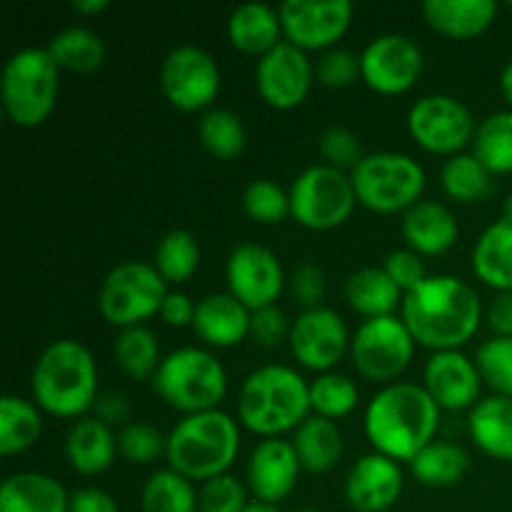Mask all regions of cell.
<instances>
[{"mask_svg":"<svg viewBox=\"0 0 512 512\" xmlns=\"http://www.w3.org/2000/svg\"><path fill=\"white\" fill-rule=\"evenodd\" d=\"M400 318L415 343L435 350H458L468 343L483 318V305L473 285L455 275H430L410 290L400 305Z\"/></svg>","mask_w":512,"mask_h":512,"instance_id":"6da1fadb","label":"cell"},{"mask_svg":"<svg viewBox=\"0 0 512 512\" xmlns=\"http://www.w3.org/2000/svg\"><path fill=\"white\" fill-rule=\"evenodd\" d=\"M440 408L423 385L390 383L373 395L365 410V435L375 453L390 460H410L435 440Z\"/></svg>","mask_w":512,"mask_h":512,"instance_id":"7a4b0ae2","label":"cell"},{"mask_svg":"<svg viewBox=\"0 0 512 512\" xmlns=\"http://www.w3.org/2000/svg\"><path fill=\"white\" fill-rule=\"evenodd\" d=\"M30 390L40 410L55 418H85L98 398V368L78 340H55L35 360Z\"/></svg>","mask_w":512,"mask_h":512,"instance_id":"3957f363","label":"cell"},{"mask_svg":"<svg viewBox=\"0 0 512 512\" xmlns=\"http://www.w3.org/2000/svg\"><path fill=\"white\" fill-rule=\"evenodd\" d=\"M310 385L288 365H263L245 378L238 395L240 423L263 438L298 430L310 418Z\"/></svg>","mask_w":512,"mask_h":512,"instance_id":"277c9868","label":"cell"},{"mask_svg":"<svg viewBox=\"0 0 512 512\" xmlns=\"http://www.w3.org/2000/svg\"><path fill=\"white\" fill-rule=\"evenodd\" d=\"M240 450L238 423L223 410L185 415L168 435V458L188 480H213L228 473Z\"/></svg>","mask_w":512,"mask_h":512,"instance_id":"5b68a950","label":"cell"},{"mask_svg":"<svg viewBox=\"0 0 512 512\" xmlns=\"http://www.w3.org/2000/svg\"><path fill=\"white\" fill-rule=\"evenodd\" d=\"M150 383L170 408L195 415L218 410L228 390V373L213 353L188 345L165 355Z\"/></svg>","mask_w":512,"mask_h":512,"instance_id":"8992f818","label":"cell"},{"mask_svg":"<svg viewBox=\"0 0 512 512\" xmlns=\"http://www.w3.org/2000/svg\"><path fill=\"white\" fill-rule=\"evenodd\" d=\"M60 68L48 48H20L5 60L0 95L5 113L20 128H35L58 103Z\"/></svg>","mask_w":512,"mask_h":512,"instance_id":"52a82bcc","label":"cell"},{"mask_svg":"<svg viewBox=\"0 0 512 512\" xmlns=\"http://www.w3.org/2000/svg\"><path fill=\"white\" fill-rule=\"evenodd\" d=\"M355 195L375 213H398L413 208L425 190V170L415 158L395 150L365 153L350 170Z\"/></svg>","mask_w":512,"mask_h":512,"instance_id":"ba28073f","label":"cell"},{"mask_svg":"<svg viewBox=\"0 0 512 512\" xmlns=\"http://www.w3.org/2000/svg\"><path fill=\"white\" fill-rule=\"evenodd\" d=\"M355 203L353 178L328 163L310 165L290 185V215L310 230L338 228L353 215Z\"/></svg>","mask_w":512,"mask_h":512,"instance_id":"9c48e42d","label":"cell"},{"mask_svg":"<svg viewBox=\"0 0 512 512\" xmlns=\"http://www.w3.org/2000/svg\"><path fill=\"white\" fill-rule=\"evenodd\" d=\"M168 283L155 265L125 260L105 275L98 293V308L110 325L133 328L160 313Z\"/></svg>","mask_w":512,"mask_h":512,"instance_id":"30bf717a","label":"cell"},{"mask_svg":"<svg viewBox=\"0 0 512 512\" xmlns=\"http://www.w3.org/2000/svg\"><path fill=\"white\" fill-rule=\"evenodd\" d=\"M415 353V338L398 315L363 320L350 340V358L363 378L388 383L405 373Z\"/></svg>","mask_w":512,"mask_h":512,"instance_id":"8fae6325","label":"cell"},{"mask_svg":"<svg viewBox=\"0 0 512 512\" xmlns=\"http://www.w3.org/2000/svg\"><path fill=\"white\" fill-rule=\"evenodd\" d=\"M473 113L463 100L445 93H430L415 100L408 110V130L420 148L430 153L458 155L475 135Z\"/></svg>","mask_w":512,"mask_h":512,"instance_id":"7c38bea8","label":"cell"},{"mask_svg":"<svg viewBox=\"0 0 512 512\" xmlns=\"http://www.w3.org/2000/svg\"><path fill=\"white\" fill-rule=\"evenodd\" d=\"M160 88L175 108L195 113L218 98L220 68L200 45H178L160 65Z\"/></svg>","mask_w":512,"mask_h":512,"instance_id":"4fadbf2b","label":"cell"},{"mask_svg":"<svg viewBox=\"0 0 512 512\" xmlns=\"http://www.w3.org/2000/svg\"><path fill=\"white\" fill-rule=\"evenodd\" d=\"M278 13L288 43L300 50H330L353 23L355 8L350 0H285Z\"/></svg>","mask_w":512,"mask_h":512,"instance_id":"5bb4252c","label":"cell"},{"mask_svg":"<svg viewBox=\"0 0 512 512\" xmlns=\"http://www.w3.org/2000/svg\"><path fill=\"white\" fill-rule=\"evenodd\" d=\"M348 325L343 323L333 308H310L298 313L290 325V350L295 360L308 370H318L320 375L330 373L350 350Z\"/></svg>","mask_w":512,"mask_h":512,"instance_id":"9a60e30c","label":"cell"},{"mask_svg":"<svg viewBox=\"0 0 512 512\" xmlns=\"http://www.w3.org/2000/svg\"><path fill=\"white\" fill-rule=\"evenodd\" d=\"M363 80L383 95L405 93L423 73V53L418 43L403 33H383L360 53Z\"/></svg>","mask_w":512,"mask_h":512,"instance_id":"2e32d148","label":"cell"},{"mask_svg":"<svg viewBox=\"0 0 512 512\" xmlns=\"http://www.w3.org/2000/svg\"><path fill=\"white\" fill-rule=\"evenodd\" d=\"M228 288L248 310L275 305L285 285L283 265L278 255L260 243H240L225 265Z\"/></svg>","mask_w":512,"mask_h":512,"instance_id":"e0dca14e","label":"cell"},{"mask_svg":"<svg viewBox=\"0 0 512 512\" xmlns=\"http://www.w3.org/2000/svg\"><path fill=\"white\" fill-rule=\"evenodd\" d=\"M313 65L305 50L298 45L280 40L273 50L260 55L255 68V85L260 98L278 110L298 108L313 85Z\"/></svg>","mask_w":512,"mask_h":512,"instance_id":"ac0fdd59","label":"cell"},{"mask_svg":"<svg viewBox=\"0 0 512 512\" xmlns=\"http://www.w3.org/2000/svg\"><path fill=\"white\" fill-rule=\"evenodd\" d=\"M480 385L478 365L460 350H440L425 363L423 388L440 410H473L483 400Z\"/></svg>","mask_w":512,"mask_h":512,"instance_id":"d6986e66","label":"cell"},{"mask_svg":"<svg viewBox=\"0 0 512 512\" xmlns=\"http://www.w3.org/2000/svg\"><path fill=\"white\" fill-rule=\"evenodd\" d=\"M300 475V460L293 443L280 438H265L255 445L248 460L250 493L260 503L278 505L293 493Z\"/></svg>","mask_w":512,"mask_h":512,"instance_id":"ffe728a7","label":"cell"},{"mask_svg":"<svg viewBox=\"0 0 512 512\" xmlns=\"http://www.w3.org/2000/svg\"><path fill=\"white\" fill-rule=\"evenodd\" d=\"M403 493L400 463L380 453L360 458L345 478V498L358 512H385L398 503Z\"/></svg>","mask_w":512,"mask_h":512,"instance_id":"44dd1931","label":"cell"},{"mask_svg":"<svg viewBox=\"0 0 512 512\" xmlns=\"http://www.w3.org/2000/svg\"><path fill=\"white\" fill-rule=\"evenodd\" d=\"M458 233V218L438 200H418L403 215V238L418 255L448 253L458 240Z\"/></svg>","mask_w":512,"mask_h":512,"instance_id":"7402d4cb","label":"cell"},{"mask_svg":"<svg viewBox=\"0 0 512 512\" xmlns=\"http://www.w3.org/2000/svg\"><path fill=\"white\" fill-rule=\"evenodd\" d=\"M250 313L233 293L205 295L195 310L193 330L215 348H233L250 335Z\"/></svg>","mask_w":512,"mask_h":512,"instance_id":"603a6c76","label":"cell"},{"mask_svg":"<svg viewBox=\"0 0 512 512\" xmlns=\"http://www.w3.org/2000/svg\"><path fill=\"white\" fill-rule=\"evenodd\" d=\"M68 490L53 475L15 473L0 488V512H68Z\"/></svg>","mask_w":512,"mask_h":512,"instance_id":"cb8c5ba5","label":"cell"},{"mask_svg":"<svg viewBox=\"0 0 512 512\" xmlns=\"http://www.w3.org/2000/svg\"><path fill=\"white\" fill-rule=\"evenodd\" d=\"M118 453V438L113 428L98 418H80L70 425L65 435V455L80 475H100L113 465Z\"/></svg>","mask_w":512,"mask_h":512,"instance_id":"d4e9b609","label":"cell"},{"mask_svg":"<svg viewBox=\"0 0 512 512\" xmlns=\"http://www.w3.org/2000/svg\"><path fill=\"white\" fill-rule=\"evenodd\" d=\"M473 270L498 293L512 290V210L483 230L473 248Z\"/></svg>","mask_w":512,"mask_h":512,"instance_id":"484cf974","label":"cell"},{"mask_svg":"<svg viewBox=\"0 0 512 512\" xmlns=\"http://www.w3.org/2000/svg\"><path fill=\"white\" fill-rule=\"evenodd\" d=\"M498 13L495 0H425L423 18L450 38H475L485 33Z\"/></svg>","mask_w":512,"mask_h":512,"instance_id":"4316f807","label":"cell"},{"mask_svg":"<svg viewBox=\"0 0 512 512\" xmlns=\"http://www.w3.org/2000/svg\"><path fill=\"white\" fill-rule=\"evenodd\" d=\"M468 430L485 455L512 463V398L490 395L480 400L470 410Z\"/></svg>","mask_w":512,"mask_h":512,"instance_id":"83f0119b","label":"cell"},{"mask_svg":"<svg viewBox=\"0 0 512 512\" xmlns=\"http://www.w3.org/2000/svg\"><path fill=\"white\" fill-rule=\"evenodd\" d=\"M280 13L268 3H243L228 18V38L233 48L250 55H265L280 43Z\"/></svg>","mask_w":512,"mask_h":512,"instance_id":"f1b7e54d","label":"cell"},{"mask_svg":"<svg viewBox=\"0 0 512 512\" xmlns=\"http://www.w3.org/2000/svg\"><path fill=\"white\" fill-rule=\"evenodd\" d=\"M293 448L298 453L300 468L313 475H323L340 463V455H343V433L335 425V420L310 415L295 430Z\"/></svg>","mask_w":512,"mask_h":512,"instance_id":"f546056e","label":"cell"},{"mask_svg":"<svg viewBox=\"0 0 512 512\" xmlns=\"http://www.w3.org/2000/svg\"><path fill=\"white\" fill-rule=\"evenodd\" d=\"M403 290L390 280L383 268H360L345 280V300L355 313L370 318L395 315V308L403 305Z\"/></svg>","mask_w":512,"mask_h":512,"instance_id":"4dcf8cb0","label":"cell"},{"mask_svg":"<svg viewBox=\"0 0 512 512\" xmlns=\"http://www.w3.org/2000/svg\"><path fill=\"white\" fill-rule=\"evenodd\" d=\"M470 468V455L463 445L450 443V440H433L425 445L413 460H410V473L418 483L428 488H450L465 478Z\"/></svg>","mask_w":512,"mask_h":512,"instance_id":"1f68e13d","label":"cell"},{"mask_svg":"<svg viewBox=\"0 0 512 512\" xmlns=\"http://www.w3.org/2000/svg\"><path fill=\"white\" fill-rule=\"evenodd\" d=\"M48 53L60 70L93 73L105 63V43L95 30L85 25H68L50 38Z\"/></svg>","mask_w":512,"mask_h":512,"instance_id":"d6a6232c","label":"cell"},{"mask_svg":"<svg viewBox=\"0 0 512 512\" xmlns=\"http://www.w3.org/2000/svg\"><path fill=\"white\" fill-rule=\"evenodd\" d=\"M40 433H43V418L38 405L18 395H5L0 400V453L5 458L33 448Z\"/></svg>","mask_w":512,"mask_h":512,"instance_id":"836d02e7","label":"cell"},{"mask_svg":"<svg viewBox=\"0 0 512 512\" xmlns=\"http://www.w3.org/2000/svg\"><path fill=\"white\" fill-rule=\"evenodd\" d=\"M115 360H118L120 370L128 375L130 380H153L158 373L160 363V348L158 338L150 328L145 325H133V328H123L115 338L113 345Z\"/></svg>","mask_w":512,"mask_h":512,"instance_id":"e575fe53","label":"cell"},{"mask_svg":"<svg viewBox=\"0 0 512 512\" xmlns=\"http://www.w3.org/2000/svg\"><path fill=\"white\" fill-rule=\"evenodd\" d=\"M473 155L493 175L512 173V110H498L480 120L473 135Z\"/></svg>","mask_w":512,"mask_h":512,"instance_id":"d590c367","label":"cell"},{"mask_svg":"<svg viewBox=\"0 0 512 512\" xmlns=\"http://www.w3.org/2000/svg\"><path fill=\"white\" fill-rule=\"evenodd\" d=\"M440 183L448 198L458 203H478L493 190V173L473 153L450 155L440 168Z\"/></svg>","mask_w":512,"mask_h":512,"instance_id":"8d00e7d4","label":"cell"},{"mask_svg":"<svg viewBox=\"0 0 512 512\" xmlns=\"http://www.w3.org/2000/svg\"><path fill=\"white\" fill-rule=\"evenodd\" d=\"M140 508L143 512H198V493L173 468L155 470L140 490Z\"/></svg>","mask_w":512,"mask_h":512,"instance_id":"74e56055","label":"cell"},{"mask_svg":"<svg viewBox=\"0 0 512 512\" xmlns=\"http://www.w3.org/2000/svg\"><path fill=\"white\" fill-rule=\"evenodd\" d=\"M198 135L203 148L220 160L238 158L248 143L243 118L230 108L205 110L198 123Z\"/></svg>","mask_w":512,"mask_h":512,"instance_id":"f35d334b","label":"cell"},{"mask_svg":"<svg viewBox=\"0 0 512 512\" xmlns=\"http://www.w3.org/2000/svg\"><path fill=\"white\" fill-rule=\"evenodd\" d=\"M200 245L190 230L173 228L155 245V268L165 283H183L198 270Z\"/></svg>","mask_w":512,"mask_h":512,"instance_id":"ab89813d","label":"cell"},{"mask_svg":"<svg viewBox=\"0 0 512 512\" xmlns=\"http://www.w3.org/2000/svg\"><path fill=\"white\" fill-rule=\"evenodd\" d=\"M358 398V385L348 375L323 373L310 383V408L320 418H345V415H350L355 410Z\"/></svg>","mask_w":512,"mask_h":512,"instance_id":"60d3db41","label":"cell"},{"mask_svg":"<svg viewBox=\"0 0 512 512\" xmlns=\"http://www.w3.org/2000/svg\"><path fill=\"white\" fill-rule=\"evenodd\" d=\"M480 378L495 390V395L512 398V335H493L475 353Z\"/></svg>","mask_w":512,"mask_h":512,"instance_id":"b9f144b4","label":"cell"},{"mask_svg":"<svg viewBox=\"0 0 512 512\" xmlns=\"http://www.w3.org/2000/svg\"><path fill=\"white\" fill-rule=\"evenodd\" d=\"M243 210L255 223H280L285 215H290V190L280 188L270 178L253 180L243 193Z\"/></svg>","mask_w":512,"mask_h":512,"instance_id":"7bdbcfd3","label":"cell"},{"mask_svg":"<svg viewBox=\"0 0 512 512\" xmlns=\"http://www.w3.org/2000/svg\"><path fill=\"white\" fill-rule=\"evenodd\" d=\"M118 450L133 465L155 463L160 455L168 453V435L160 433V428L155 425L138 420V423H128L125 428H120Z\"/></svg>","mask_w":512,"mask_h":512,"instance_id":"ee69618b","label":"cell"},{"mask_svg":"<svg viewBox=\"0 0 512 512\" xmlns=\"http://www.w3.org/2000/svg\"><path fill=\"white\" fill-rule=\"evenodd\" d=\"M248 505L243 483L230 473L205 480L198 493V512H243Z\"/></svg>","mask_w":512,"mask_h":512,"instance_id":"f6af8a7d","label":"cell"},{"mask_svg":"<svg viewBox=\"0 0 512 512\" xmlns=\"http://www.w3.org/2000/svg\"><path fill=\"white\" fill-rule=\"evenodd\" d=\"M315 75L328 88H348L363 75L360 55L355 50L343 48V45H335V48L325 50L320 55L318 65H315Z\"/></svg>","mask_w":512,"mask_h":512,"instance_id":"bcb514c9","label":"cell"},{"mask_svg":"<svg viewBox=\"0 0 512 512\" xmlns=\"http://www.w3.org/2000/svg\"><path fill=\"white\" fill-rule=\"evenodd\" d=\"M320 153H323L325 163L338 170H353L365 158L360 138L345 125H330L320 135Z\"/></svg>","mask_w":512,"mask_h":512,"instance_id":"7dc6e473","label":"cell"},{"mask_svg":"<svg viewBox=\"0 0 512 512\" xmlns=\"http://www.w3.org/2000/svg\"><path fill=\"white\" fill-rule=\"evenodd\" d=\"M383 270L390 275L395 285L403 290V295H408L410 290H415L418 285H423L430 278L428 270H425L423 255H418L415 250H393V253L385 258Z\"/></svg>","mask_w":512,"mask_h":512,"instance_id":"c3c4849f","label":"cell"},{"mask_svg":"<svg viewBox=\"0 0 512 512\" xmlns=\"http://www.w3.org/2000/svg\"><path fill=\"white\" fill-rule=\"evenodd\" d=\"M290 325L278 305H268L250 313V338L260 348H278L283 340L290 338Z\"/></svg>","mask_w":512,"mask_h":512,"instance_id":"681fc988","label":"cell"},{"mask_svg":"<svg viewBox=\"0 0 512 512\" xmlns=\"http://www.w3.org/2000/svg\"><path fill=\"white\" fill-rule=\"evenodd\" d=\"M325 288H328V280H325L323 268H318L315 263H303L293 270L290 290H293V298L303 305V310L320 308L325 298Z\"/></svg>","mask_w":512,"mask_h":512,"instance_id":"f907efd6","label":"cell"},{"mask_svg":"<svg viewBox=\"0 0 512 512\" xmlns=\"http://www.w3.org/2000/svg\"><path fill=\"white\" fill-rule=\"evenodd\" d=\"M93 410V418H98L108 428H113V425H123L125 428L130 423V413H133L128 395L120 393V390H100L93 403Z\"/></svg>","mask_w":512,"mask_h":512,"instance_id":"816d5d0a","label":"cell"},{"mask_svg":"<svg viewBox=\"0 0 512 512\" xmlns=\"http://www.w3.org/2000/svg\"><path fill=\"white\" fill-rule=\"evenodd\" d=\"M195 310H198V303H193L188 293L168 290L163 305H160V318L168 325H173V328H188L195 320Z\"/></svg>","mask_w":512,"mask_h":512,"instance_id":"f5cc1de1","label":"cell"},{"mask_svg":"<svg viewBox=\"0 0 512 512\" xmlns=\"http://www.w3.org/2000/svg\"><path fill=\"white\" fill-rule=\"evenodd\" d=\"M68 512H120L113 495L100 488H80L70 495Z\"/></svg>","mask_w":512,"mask_h":512,"instance_id":"db71d44e","label":"cell"},{"mask_svg":"<svg viewBox=\"0 0 512 512\" xmlns=\"http://www.w3.org/2000/svg\"><path fill=\"white\" fill-rule=\"evenodd\" d=\"M488 325L495 335H512V290H500L490 300Z\"/></svg>","mask_w":512,"mask_h":512,"instance_id":"11a10c76","label":"cell"},{"mask_svg":"<svg viewBox=\"0 0 512 512\" xmlns=\"http://www.w3.org/2000/svg\"><path fill=\"white\" fill-rule=\"evenodd\" d=\"M110 5V0H73V10L78 13H100Z\"/></svg>","mask_w":512,"mask_h":512,"instance_id":"9f6ffc18","label":"cell"},{"mask_svg":"<svg viewBox=\"0 0 512 512\" xmlns=\"http://www.w3.org/2000/svg\"><path fill=\"white\" fill-rule=\"evenodd\" d=\"M500 90H503L505 100H508L510 110H512V58L505 63L503 73H500Z\"/></svg>","mask_w":512,"mask_h":512,"instance_id":"6f0895ef","label":"cell"},{"mask_svg":"<svg viewBox=\"0 0 512 512\" xmlns=\"http://www.w3.org/2000/svg\"><path fill=\"white\" fill-rule=\"evenodd\" d=\"M243 512H280L278 505H270V503H260V500H255V503H250L248 508Z\"/></svg>","mask_w":512,"mask_h":512,"instance_id":"680465c9","label":"cell"},{"mask_svg":"<svg viewBox=\"0 0 512 512\" xmlns=\"http://www.w3.org/2000/svg\"><path fill=\"white\" fill-rule=\"evenodd\" d=\"M298 512H318V510H298Z\"/></svg>","mask_w":512,"mask_h":512,"instance_id":"91938a15","label":"cell"},{"mask_svg":"<svg viewBox=\"0 0 512 512\" xmlns=\"http://www.w3.org/2000/svg\"><path fill=\"white\" fill-rule=\"evenodd\" d=\"M510 200H512V198H510ZM508 210H512V203H510V205H508Z\"/></svg>","mask_w":512,"mask_h":512,"instance_id":"94428289","label":"cell"},{"mask_svg":"<svg viewBox=\"0 0 512 512\" xmlns=\"http://www.w3.org/2000/svg\"><path fill=\"white\" fill-rule=\"evenodd\" d=\"M510 5H512V0H510Z\"/></svg>","mask_w":512,"mask_h":512,"instance_id":"6125c7cd","label":"cell"}]
</instances>
